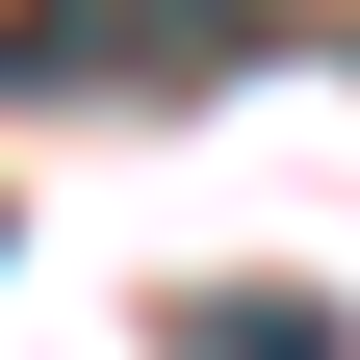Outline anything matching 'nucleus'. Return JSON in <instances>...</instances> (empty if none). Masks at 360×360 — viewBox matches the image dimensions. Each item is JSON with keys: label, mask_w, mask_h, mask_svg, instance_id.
I'll return each instance as SVG.
<instances>
[{"label": "nucleus", "mask_w": 360, "mask_h": 360, "mask_svg": "<svg viewBox=\"0 0 360 360\" xmlns=\"http://www.w3.org/2000/svg\"><path fill=\"white\" fill-rule=\"evenodd\" d=\"M180 360H360V335H335V309H283V283H206V309H180Z\"/></svg>", "instance_id": "1"}]
</instances>
